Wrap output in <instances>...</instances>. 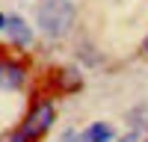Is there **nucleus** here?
Segmentation results:
<instances>
[{
	"mask_svg": "<svg viewBox=\"0 0 148 142\" xmlns=\"http://www.w3.org/2000/svg\"><path fill=\"white\" fill-rule=\"evenodd\" d=\"M36 21H39L42 33L47 39H59V36H65L74 24V6L71 0H47V3L39 6L36 12Z\"/></svg>",
	"mask_w": 148,
	"mask_h": 142,
	"instance_id": "nucleus-1",
	"label": "nucleus"
},
{
	"mask_svg": "<svg viewBox=\"0 0 148 142\" xmlns=\"http://www.w3.org/2000/svg\"><path fill=\"white\" fill-rule=\"evenodd\" d=\"M51 124H53V104H51V101H39V104L27 113L21 130H24L30 139H36V136L47 133V127H51Z\"/></svg>",
	"mask_w": 148,
	"mask_h": 142,
	"instance_id": "nucleus-2",
	"label": "nucleus"
},
{
	"mask_svg": "<svg viewBox=\"0 0 148 142\" xmlns=\"http://www.w3.org/2000/svg\"><path fill=\"white\" fill-rule=\"evenodd\" d=\"M24 65L15 59H0V89H18L24 83Z\"/></svg>",
	"mask_w": 148,
	"mask_h": 142,
	"instance_id": "nucleus-3",
	"label": "nucleus"
},
{
	"mask_svg": "<svg viewBox=\"0 0 148 142\" xmlns=\"http://www.w3.org/2000/svg\"><path fill=\"white\" fill-rule=\"evenodd\" d=\"M6 33H9V39L15 42V44H21V47H27V44L33 42V30L27 27V21H24V18H18V15H9Z\"/></svg>",
	"mask_w": 148,
	"mask_h": 142,
	"instance_id": "nucleus-4",
	"label": "nucleus"
},
{
	"mask_svg": "<svg viewBox=\"0 0 148 142\" xmlns=\"http://www.w3.org/2000/svg\"><path fill=\"white\" fill-rule=\"evenodd\" d=\"M110 139H113V130H110L107 124H101V122L80 133V142H110Z\"/></svg>",
	"mask_w": 148,
	"mask_h": 142,
	"instance_id": "nucleus-5",
	"label": "nucleus"
},
{
	"mask_svg": "<svg viewBox=\"0 0 148 142\" xmlns=\"http://www.w3.org/2000/svg\"><path fill=\"white\" fill-rule=\"evenodd\" d=\"M0 142H30V136L24 133V130H12V133H6Z\"/></svg>",
	"mask_w": 148,
	"mask_h": 142,
	"instance_id": "nucleus-6",
	"label": "nucleus"
},
{
	"mask_svg": "<svg viewBox=\"0 0 148 142\" xmlns=\"http://www.w3.org/2000/svg\"><path fill=\"white\" fill-rule=\"evenodd\" d=\"M62 142H74V133H71V130H65V133H62Z\"/></svg>",
	"mask_w": 148,
	"mask_h": 142,
	"instance_id": "nucleus-7",
	"label": "nucleus"
},
{
	"mask_svg": "<svg viewBox=\"0 0 148 142\" xmlns=\"http://www.w3.org/2000/svg\"><path fill=\"white\" fill-rule=\"evenodd\" d=\"M6 24H9V15H0V30H6Z\"/></svg>",
	"mask_w": 148,
	"mask_h": 142,
	"instance_id": "nucleus-8",
	"label": "nucleus"
},
{
	"mask_svg": "<svg viewBox=\"0 0 148 142\" xmlns=\"http://www.w3.org/2000/svg\"><path fill=\"white\" fill-rule=\"evenodd\" d=\"M142 47H145V53H148V39H145V44H142Z\"/></svg>",
	"mask_w": 148,
	"mask_h": 142,
	"instance_id": "nucleus-9",
	"label": "nucleus"
}]
</instances>
